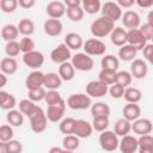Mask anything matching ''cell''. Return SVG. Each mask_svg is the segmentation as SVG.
I'll list each match as a JSON object with an SVG mask.
<instances>
[{
	"mask_svg": "<svg viewBox=\"0 0 153 153\" xmlns=\"http://www.w3.org/2000/svg\"><path fill=\"white\" fill-rule=\"evenodd\" d=\"M127 35H128V44L133 45L137 51L143 50V48L147 45V39L145 38V36L141 33L139 29L128 30Z\"/></svg>",
	"mask_w": 153,
	"mask_h": 153,
	"instance_id": "7c38bea8",
	"label": "cell"
},
{
	"mask_svg": "<svg viewBox=\"0 0 153 153\" xmlns=\"http://www.w3.org/2000/svg\"><path fill=\"white\" fill-rule=\"evenodd\" d=\"M6 120L12 127H22L24 123V115L19 110H10L6 114Z\"/></svg>",
	"mask_w": 153,
	"mask_h": 153,
	"instance_id": "d6a6232c",
	"label": "cell"
},
{
	"mask_svg": "<svg viewBox=\"0 0 153 153\" xmlns=\"http://www.w3.org/2000/svg\"><path fill=\"white\" fill-rule=\"evenodd\" d=\"M131 80H133V75L130 74V72H127V71L117 72L116 84H118V85H121V86H123L126 88V87H128L131 84Z\"/></svg>",
	"mask_w": 153,
	"mask_h": 153,
	"instance_id": "b9f144b4",
	"label": "cell"
},
{
	"mask_svg": "<svg viewBox=\"0 0 153 153\" xmlns=\"http://www.w3.org/2000/svg\"><path fill=\"white\" fill-rule=\"evenodd\" d=\"M151 41H152V44H153V36H152V39Z\"/></svg>",
	"mask_w": 153,
	"mask_h": 153,
	"instance_id": "003e7915",
	"label": "cell"
},
{
	"mask_svg": "<svg viewBox=\"0 0 153 153\" xmlns=\"http://www.w3.org/2000/svg\"><path fill=\"white\" fill-rule=\"evenodd\" d=\"M37 108H38V105H36L35 102H32L30 99H23L19 102V111L23 115H25L26 117H30Z\"/></svg>",
	"mask_w": 153,
	"mask_h": 153,
	"instance_id": "ab89813d",
	"label": "cell"
},
{
	"mask_svg": "<svg viewBox=\"0 0 153 153\" xmlns=\"http://www.w3.org/2000/svg\"><path fill=\"white\" fill-rule=\"evenodd\" d=\"M47 14L53 18V19H60L62 16L66 14L67 7L65 5V2L62 1H50L48 2L47 7H45Z\"/></svg>",
	"mask_w": 153,
	"mask_h": 153,
	"instance_id": "5bb4252c",
	"label": "cell"
},
{
	"mask_svg": "<svg viewBox=\"0 0 153 153\" xmlns=\"http://www.w3.org/2000/svg\"><path fill=\"white\" fill-rule=\"evenodd\" d=\"M0 80H1V82H0V87H5L6 84H7V76H6V74L1 73V74H0Z\"/></svg>",
	"mask_w": 153,
	"mask_h": 153,
	"instance_id": "94428289",
	"label": "cell"
},
{
	"mask_svg": "<svg viewBox=\"0 0 153 153\" xmlns=\"http://www.w3.org/2000/svg\"><path fill=\"white\" fill-rule=\"evenodd\" d=\"M139 153H153V136L151 134L142 135L137 139Z\"/></svg>",
	"mask_w": 153,
	"mask_h": 153,
	"instance_id": "4dcf8cb0",
	"label": "cell"
},
{
	"mask_svg": "<svg viewBox=\"0 0 153 153\" xmlns=\"http://www.w3.org/2000/svg\"><path fill=\"white\" fill-rule=\"evenodd\" d=\"M43 30L44 32L50 36V37H56L59 35H61L62 30H63V26H62V23L60 22V19H47L43 24Z\"/></svg>",
	"mask_w": 153,
	"mask_h": 153,
	"instance_id": "e0dca14e",
	"label": "cell"
},
{
	"mask_svg": "<svg viewBox=\"0 0 153 153\" xmlns=\"http://www.w3.org/2000/svg\"><path fill=\"white\" fill-rule=\"evenodd\" d=\"M72 65L74 66L75 71L90 72L94 67V61L86 53H78L72 56Z\"/></svg>",
	"mask_w": 153,
	"mask_h": 153,
	"instance_id": "5b68a950",
	"label": "cell"
},
{
	"mask_svg": "<svg viewBox=\"0 0 153 153\" xmlns=\"http://www.w3.org/2000/svg\"><path fill=\"white\" fill-rule=\"evenodd\" d=\"M66 102L65 99H62L61 102H59L57 104L54 105H49L48 110H47V117L48 121L50 122H59L62 121V117L66 112Z\"/></svg>",
	"mask_w": 153,
	"mask_h": 153,
	"instance_id": "8fae6325",
	"label": "cell"
},
{
	"mask_svg": "<svg viewBox=\"0 0 153 153\" xmlns=\"http://www.w3.org/2000/svg\"><path fill=\"white\" fill-rule=\"evenodd\" d=\"M18 30H19V33H22L24 37H30L35 32V24L31 19L24 18L19 22Z\"/></svg>",
	"mask_w": 153,
	"mask_h": 153,
	"instance_id": "d590c367",
	"label": "cell"
},
{
	"mask_svg": "<svg viewBox=\"0 0 153 153\" xmlns=\"http://www.w3.org/2000/svg\"><path fill=\"white\" fill-rule=\"evenodd\" d=\"M148 72V67L146 65V62L141 59H135L134 61H131L130 65V74L133 75V78L135 79H143L147 75Z\"/></svg>",
	"mask_w": 153,
	"mask_h": 153,
	"instance_id": "ac0fdd59",
	"label": "cell"
},
{
	"mask_svg": "<svg viewBox=\"0 0 153 153\" xmlns=\"http://www.w3.org/2000/svg\"><path fill=\"white\" fill-rule=\"evenodd\" d=\"M92 131H93L92 123H88L86 120H76L75 129H74L75 136H78L79 139H86L91 136Z\"/></svg>",
	"mask_w": 153,
	"mask_h": 153,
	"instance_id": "ffe728a7",
	"label": "cell"
},
{
	"mask_svg": "<svg viewBox=\"0 0 153 153\" xmlns=\"http://www.w3.org/2000/svg\"><path fill=\"white\" fill-rule=\"evenodd\" d=\"M62 153H74V152H72V151H67V149H65V148H63Z\"/></svg>",
	"mask_w": 153,
	"mask_h": 153,
	"instance_id": "03108f58",
	"label": "cell"
},
{
	"mask_svg": "<svg viewBox=\"0 0 153 153\" xmlns=\"http://www.w3.org/2000/svg\"><path fill=\"white\" fill-rule=\"evenodd\" d=\"M61 84H62V79L59 75V73L50 72V73L45 74L44 85H43L45 88H48V90H57V88L61 87Z\"/></svg>",
	"mask_w": 153,
	"mask_h": 153,
	"instance_id": "d4e9b609",
	"label": "cell"
},
{
	"mask_svg": "<svg viewBox=\"0 0 153 153\" xmlns=\"http://www.w3.org/2000/svg\"><path fill=\"white\" fill-rule=\"evenodd\" d=\"M75 123H76V120L75 118H73V117H66V118H63L60 122L59 129L65 135H72V134H74Z\"/></svg>",
	"mask_w": 153,
	"mask_h": 153,
	"instance_id": "e575fe53",
	"label": "cell"
},
{
	"mask_svg": "<svg viewBox=\"0 0 153 153\" xmlns=\"http://www.w3.org/2000/svg\"><path fill=\"white\" fill-rule=\"evenodd\" d=\"M116 75L117 72L115 71H110V69H102L98 73V80H100L102 82L109 85H114L116 84Z\"/></svg>",
	"mask_w": 153,
	"mask_h": 153,
	"instance_id": "f35d334b",
	"label": "cell"
},
{
	"mask_svg": "<svg viewBox=\"0 0 153 153\" xmlns=\"http://www.w3.org/2000/svg\"><path fill=\"white\" fill-rule=\"evenodd\" d=\"M139 30L141 31V33L145 36V38H146L147 41H148V39H152V36H153V27H152L148 23L141 25Z\"/></svg>",
	"mask_w": 153,
	"mask_h": 153,
	"instance_id": "db71d44e",
	"label": "cell"
},
{
	"mask_svg": "<svg viewBox=\"0 0 153 153\" xmlns=\"http://www.w3.org/2000/svg\"><path fill=\"white\" fill-rule=\"evenodd\" d=\"M62 99H63V98H62V96L60 94V92H59L57 90H48L47 93H45V98H44V100H45V103L48 104V106H49V105L57 104V103L61 102Z\"/></svg>",
	"mask_w": 153,
	"mask_h": 153,
	"instance_id": "bcb514c9",
	"label": "cell"
},
{
	"mask_svg": "<svg viewBox=\"0 0 153 153\" xmlns=\"http://www.w3.org/2000/svg\"><path fill=\"white\" fill-rule=\"evenodd\" d=\"M62 146H63L65 149L74 152V151H76V149L79 148V146H80V140H79V137L75 136L74 134H72V135H66V136L63 137V140H62Z\"/></svg>",
	"mask_w": 153,
	"mask_h": 153,
	"instance_id": "74e56055",
	"label": "cell"
},
{
	"mask_svg": "<svg viewBox=\"0 0 153 153\" xmlns=\"http://www.w3.org/2000/svg\"><path fill=\"white\" fill-rule=\"evenodd\" d=\"M23 62L26 67L37 71L44 62V55L38 50H33L23 55Z\"/></svg>",
	"mask_w": 153,
	"mask_h": 153,
	"instance_id": "30bf717a",
	"label": "cell"
},
{
	"mask_svg": "<svg viewBox=\"0 0 153 153\" xmlns=\"http://www.w3.org/2000/svg\"><path fill=\"white\" fill-rule=\"evenodd\" d=\"M30 120V127H31V130L36 134H39V133H43L45 129H47V126H48V117H47V112H44V110L38 106L33 114L29 117Z\"/></svg>",
	"mask_w": 153,
	"mask_h": 153,
	"instance_id": "7a4b0ae2",
	"label": "cell"
},
{
	"mask_svg": "<svg viewBox=\"0 0 153 153\" xmlns=\"http://www.w3.org/2000/svg\"><path fill=\"white\" fill-rule=\"evenodd\" d=\"M142 53H143V57H146V60H147L151 65H153V44H152V43L147 44V45L143 48Z\"/></svg>",
	"mask_w": 153,
	"mask_h": 153,
	"instance_id": "11a10c76",
	"label": "cell"
},
{
	"mask_svg": "<svg viewBox=\"0 0 153 153\" xmlns=\"http://www.w3.org/2000/svg\"><path fill=\"white\" fill-rule=\"evenodd\" d=\"M82 49H84V53H86L90 56H100L105 54L106 45L103 41L98 38H90V39H86V42H84Z\"/></svg>",
	"mask_w": 153,
	"mask_h": 153,
	"instance_id": "8992f818",
	"label": "cell"
},
{
	"mask_svg": "<svg viewBox=\"0 0 153 153\" xmlns=\"http://www.w3.org/2000/svg\"><path fill=\"white\" fill-rule=\"evenodd\" d=\"M20 51H22V50H20V44H19V42H17V41L7 42L6 45H5V53H6V55H7L8 57H13V59H14L16 56L19 55Z\"/></svg>",
	"mask_w": 153,
	"mask_h": 153,
	"instance_id": "ee69618b",
	"label": "cell"
},
{
	"mask_svg": "<svg viewBox=\"0 0 153 153\" xmlns=\"http://www.w3.org/2000/svg\"><path fill=\"white\" fill-rule=\"evenodd\" d=\"M18 5L22 8H31L32 6H35V0H18Z\"/></svg>",
	"mask_w": 153,
	"mask_h": 153,
	"instance_id": "6f0895ef",
	"label": "cell"
},
{
	"mask_svg": "<svg viewBox=\"0 0 153 153\" xmlns=\"http://www.w3.org/2000/svg\"><path fill=\"white\" fill-rule=\"evenodd\" d=\"M7 153H22L23 152V145L18 140H11L8 142H5Z\"/></svg>",
	"mask_w": 153,
	"mask_h": 153,
	"instance_id": "816d5d0a",
	"label": "cell"
},
{
	"mask_svg": "<svg viewBox=\"0 0 153 153\" xmlns=\"http://www.w3.org/2000/svg\"><path fill=\"white\" fill-rule=\"evenodd\" d=\"M147 23L153 27V10L149 11V13L147 14Z\"/></svg>",
	"mask_w": 153,
	"mask_h": 153,
	"instance_id": "6125c7cd",
	"label": "cell"
},
{
	"mask_svg": "<svg viewBox=\"0 0 153 153\" xmlns=\"http://www.w3.org/2000/svg\"><path fill=\"white\" fill-rule=\"evenodd\" d=\"M18 35H19V30H18V26L13 25V24H6L2 26L1 29V37L4 41L6 42H12V41H16L18 38Z\"/></svg>",
	"mask_w": 153,
	"mask_h": 153,
	"instance_id": "83f0119b",
	"label": "cell"
},
{
	"mask_svg": "<svg viewBox=\"0 0 153 153\" xmlns=\"http://www.w3.org/2000/svg\"><path fill=\"white\" fill-rule=\"evenodd\" d=\"M102 65V69H110V71H115L117 72L118 67H120V61L115 55H104V57L100 61Z\"/></svg>",
	"mask_w": 153,
	"mask_h": 153,
	"instance_id": "836d02e7",
	"label": "cell"
},
{
	"mask_svg": "<svg viewBox=\"0 0 153 153\" xmlns=\"http://www.w3.org/2000/svg\"><path fill=\"white\" fill-rule=\"evenodd\" d=\"M17 105V100H16V97L4 90L0 91V108L2 110H13L14 106Z\"/></svg>",
	"mask_w": 153,
	"mask_h": 153,
	"instance_id": "cb8c5ba5",
	"label": "cell"
},
{
	"mask_svg": "<svg viewBox=\"0 0 153 153\" xmlns=\"http://www.w3.org/2000/svg\"><path fill=\"white\" fill-rule=\"evenodd\" d=\"M65 5L67 8H71V7H80L82 5V1L80 0H65Z\"/></svg>",
	"mask_w": 153,
	"mask_h": 153,
	"instance_id": "680465c9",
	"label": "cell"
},
{
	"mask_svg": "<svg viewBox=\"0 0 153 153\" xmlns=\"http://www.w3.org/2000/svg\"><path fill=\"white\" fill-rule=\"evenodd\" d=\"M90 29H91L92 36L94 38L99 39V38H103V37H105L112 32V30L115 29V23L102 16V17H99L92 22Z\"/></svg>",
	"mask_w": 153,
	"mask_h": 153,
	"instance_id": "6da1fadb",
	"label": "cell"
},
{
	"mask_svg": "<svg viewBox=\"0 0 153 153\" xmlns=\"http://www.w3.org/2000/svg\"><path fill=\"white\" fill-rule=\"evenodd\" d=\"M117 2V5L121 7V8H129V7H131L133 5H135L136 4V1L135 0H117L116 1Z\"/></svg>",
	"mask_w": 153,
	"mask_h": 153,
	"instance_id": "9f6ffc18",
	"label": "cell"
},
{
	"mask_svg": "<svg viewBox=\"0 0 153 153\" xmlns=\"http://www.w3.org/2000/svg\"><path fill=\"white\" fill-rule=\"evenodd\" d=\"M123 98L127 100V103H134L137 104L142 99V93L139 88L136 87H127L124 91Z\"/></svg>",
	"mask_w": 153,
	"mask_h": 153,
	"instance_id": "8d00e7d4",
	"label": "cell"
},
{
	"mask_svg": "<svg viewBox=\"0 0 153 153\" xmlns=\"http://www.w3.org/2000/svg\"><path fill=\"white\" fill-rule=\"evenodd\" d=\"M84 13H85V11L82 10L81 6L80 7H71V8H67V11H66L67 17L72 22H80L84 18Z\"/></svg>",
	"mask_w": 153,
	"mask_h": 153,
	"instance_id": "7bdbcfd3",
	"label": "cell"
},
{
	"mask_svg": "<svg viewBox=\"0 0 153 153\" xmlns=\"http://www.w3.org/2000/svg\"><path fill=\"white\" fill-rule=\"evenodd\" d=\"M19 44H20V50H22V53H24V54L35 50V42H33V39L30 38V37H23V38L20 39Z\"/></svg>",
	"mask_w": 153,
	"mask_h": 153,
	"instance_id": "f907efd6",
	"label": "cell"
},
{
	"mask_svg": "<svg viewBox=\"0 0 153 153\" xmlns=\"http://www.w3.org/2000/svg\"><path fill=\"white\" fill-rule=\"evenodd\" d=\"M50 59L53 62L55 63H59V65H62L65 62H68L69 59H72V55H71V49L65 44V43H61L59 44L56 48H54L50 53Z\"/></svg>",
	"mask_w": 153,
	"mask_h": 153,
	"instance_id": "9c48e42d",
	"label": "cell"
},
{
	"mask_svg": "<svg viewBox=\"0 0 153 153\" xmlns=\"http://www.w3.org/2000/svg\"><path fill=\"white\" fill-rule=\"evenodd\" d=\"M45 93L47 91L44 90V87H38L35 90H30L27 92V96H29V99L32 102H41L45 98Z\"/></svg>",
	"mask_w": 153,
	"mask_h": 153,
	"instance_id": "c3c4849f",
	"label": "cell"
},
{
	"mask_svg": "<svg viewBox=\"0 0 153 153\" xmlns=\"http://www.w3.org/2000/svg\"><path fill=\"white\" fill-rule=\"evenodd\" d=\"M67 106L72 110H86L92 106V99L86 93H74L68 97Z\"/></svg>",
	"mask_w": 153,
	"mask_h": 153,
	"instance_id": "3957f363",
	"label": "cell"
},
{
	"mask_svg": "<svg viewBox=\"0 0 153 153\" xmlns=\"http://www.w3.org/2000/svg\"><path fill=\"white\" fill-rule=\"evenodd\" d=\"M122 24L124 27H127L129 30L137 29L140 26V16L135 11L128 10L122 16Z\"/></svg>",
	"mask_w": 153,
	"mask_h": 153,
	"instance_id": "d6986e66",
	"label": "cell"
},
{
	"mask_svg": "<svg viewBox=\"0 0 153 153\" xmlns=\"http://www.w3.org/2000/svg\"><path fill=\"white\" fill-rule=\"evenodd\" d=\"M85 90H86V94L90 96L91 98H100V97H104L109 92L108 85L102 82L100 80H92V81H90L86 85Z\"/></svg>",
	"mask_w": 153,
	"mask_h": 153,
	"instance_id": "ba28073f",
	"label": "cell"
},
{
	"mask_svg": "<svg viewBox=\"0 0 153 153\" xmlns=\"http://www.w3.org/2000/svg\"><path fill=\"white\" fill-rule=\"evenodd\" d=\"M99 145H100L103 151H105V152H114L120 146L118 136L112 130H104L99 135Z\"/></svg>",
	"mask_w": 153,
	"mask_h": 153,
	"instance_id": "277c9868",
	"label": "cell"
},
{
	"mask_svg": "<svg viewBox=\"0 0 153 153\" xmlns=\"http://www.w3.org/2000/svg\"><path fill=\"white\" fill-rule=\"evenodd\" d=\"M59 75L63 81H71L75 75V68L72 62H65L59 67Z\"/></svg>",
	"mask_w": 153,
	"mask_h": 153,
	"instance_id": "f546056e",
	"label": "cell"
},
{
	"mask_svg": "<svg viewBox=\"0 0 153 153\" xmlns=\"http://www.w3.org/2000/svg\"><path fill=\"white\" fill-rule=\"evenodd\" d=\"M136 5L143 8H148L153 6V0H136Z\"/></svg>",
	"mask_w": 153,
	"mask_h": 153,
	"instance_id": "91938a15",
	"label": "cell"
},
{
	"mask_svg": "<svg viewBox=\"0 0 153 153\" xmlns=\"http://www.w3.org/2000/svg\"><path fill=\"white\" fill-rule=\"evenodd\" d=\"M0 69L1 73L6 75H12L18 69V62L13 57H4L0 62Z\"/></svg>",
	"mask_w": 153,
	"mask_h": 153,
	"instance_id": "4316f807",
	"label": "cell"
},
{
	"mask_svg": "<svg viewBox=\"0 0 153 153\" xmlns=\"http://www.w3.org/2000/svg\"><path fill=\"white\" fill-rule=\"evenodd\" d=\"M131 130L140 136L151 134L153 130V123L148 118H139L131 123Z\"/></svg>",
	"mask_w": 153,
	"mask_h": 153,
	"instance_id": "9a60e30c",
	"label": "cell"
},
{
	"mask_svg": "<svg viewBox=\"0 0 153 153\" xmlns=\"http://www.w3.org/2000/svg\"><path fill=\"white\" fill-rule=\"evenodd\" d=\"M124 91H126V88H124L123 86L118 85V84H114V85H111L110 88H109V93H110V96H111L114 99H120V98H122V97L124 96Z\"/></svg>",
	"mask_w": 153,
	"mask_h": 153,
	"instance_id": "f5cc1de1",
	"label": "cell"
},
{
	"mask_svg": "<svg viewBox=\"0 0 153 153\" xmlns=\"http://www.w3.org/2000/svg\"><path fill=\"white\" fill-rule=\"evenodd\" d=\"M69 49H74L78 50L80 48L84 47V39L82 37L76 33V32H69L65 36V42H63Z\"/></svg>",
	"mask_w": 153,
	"mask_h": 153,
	"instance_id": "603a6c76",
	"label": "cell"
},
{
	"mask_svg": "<svg viewBox=\"0 0 153 153\" xmlns=\"http://www.w3.org/2000/svg\"><path fill=\"white\" fill-rule=\"evenodd\" d=\"M136 54H137V50L128 43L126 45L121 47L118 50V57L122 61H134L136 57Z\"/></svg>",
	"mask_w": 153,
	"mask_h": 153,
	"instance_id": "1f68e13d",
	"label": "cell"
},
{
	"mask_svg": "<svg viewBox=\"0 0 153 153\" xmlns=\"http://www.w3.org/2000/svg\"><path fill=\"white\" fill-rule=\"evenodd\" d=\"M13 129L10 124H2L0 127V141L1 142H8L13 139Z\"/></svg>",
	"mask_w": 153,
	"mask_h": 153,
	"instance_id": "7dc6e473",
	"label": "cell"
},
{
	"mask_svg": "<svg viewBox=\"0 0 153 153\" xmlns=\"http://www.w3.org/2000/svg\"><path fill=\"white\" fill-rule=\"evenodd\" d=\"M102 16L110 19L111 22H117L118 19H122V8L117 5V2L114 1H106L102 5Z\"/></svg>",
	"mask_w": 153,
	"mask_h": 153,
	"instance_id": "52a82bcc",
	"label": "cell"
},
{
	"mask_svg": "<svg viewBox=\"0 0 153 153\" xmlns=\"http://www.w3.org/2000/svg\"><path fill=\"white\" fill-rule=\"evenodd\" d=\"M62 148H60V147H51L50 149H49V153H62Z\"/></svg>",
	"mask_w": 153,
	"mask_h": 153,
	"instance_id": "be15d7a7",
	"label": "cell"
},
{
	"mask_svg": "<svg viewBox=\"0 0 153 153\" xmlns=\"http://www.w3.org/2000/svg\"><path fill=\"white\" fill-rule=\"evenodd\" d=\"M91 115L93 118L97 117H109L110 106L104 102H96L91 106Z\"/></svg>",
	"mask_w": 153,
	"mask_h": 153,
	"instance_id": "484cf974",
	"label": "cell"
},
{
	"mask_svg": "<svg viewBox=\"0 0 153 153\" xmlns=\"http://www.w3.org/2000/svg\"><path fill=\"white\" fill-rule=\"evenodd\" d=\"M110 41L116 47H123L128 43V35H127V31L121 27V26H116L112 32L110 33Z\"/></svg>",
	"mask_w": 153,
	"mask_h": 153,
	"instance_id": "44dd1931",
	"label": "cell"
},
{
	"mask_svg": "<svg viewBox=\"0 0 153 153\" xmlns=\"http://www.w3.org/2000/svg\"><path fill=\"white\" fill-rule=\"evenodd\" d=\"M109 124H110L109 117H97V118H93V121H92L93 130L99 131V133H102L104 130H108Z\"/></svg>",
	"mask_w": 153,
	"mask_h": 153,
	"instance_id": "f6af8a7d",
	"label": "cell"
},
{
	"mask_svg": "<svg viewBox=\"0 0 153 153\" xmlns=\"http://www.w3.org/2000/svg\"><path fill=\"white\" fill-rule=\"evenodd\" d=\"M44 76H45V74L42 73L41 71H38V69L37 71H32L26 76V80H25V86H26L27 91L35 90V88H38V87H43Z\"/></svg>",
	"mask_w": 153,
	"mask_h": 153,
	"instance_id": "4fadbf2b",
	"label": "cell"
},
{
	"mask_svg": "<svg viewBox=\"0 0 153 153\" xmlns=\"http://www.w3.org/2000/svg\"><path fill=\"white\" fill-rule=\"evenodd\" d=\"M18 1L17 0H1L0 1V8L4 13H12L17 10Z\"/></svg>",
	"mask_w": 153,
	"mask_h": 153,
	"instance_id": "681fc988",
	"label": "cell"
},
{
	"mask_svg": "<svg viewBox=\"0 0 153 153\" xmlns=\"http://www.w3.org/2000/svg\"><path fill=\"white\" fill-rule=\"evenodd\" d=\"M81 6L82 10L88 14H96L102 10V4L99 0H84Z\"/></svg>",
	"mask_w": 153,
	"mask_h": 153,
	"instance_id": "60d3db41",
	"label": "cell"
},
{
	"mask_svg": "<svg viewBox=\"0 0 153 153\" xmlns=\"http://www.w3.org/2000/svg\"><path fill=\"white\" fill-rule=\"evenodd\" d=\"M118 148L121 153H135L139 149V141L133 135H126L120 141Z\"/></svg>",
	"mask_w": 153,
	"mask_h": 153,
	"instance_id": "2e32d148",
	"label": "cell"
},
{
	"mask_svg": "<svg viewBox=\"0 0 153 153\" xmlns=\"http://www.w3.org/2000/svg\"><path fill=\"white\" fill-rule=\"evenodd\" d=\"M131 130V122H129L126 118H120L116 121L114 126V131L117 136H126L129 135V131Z\"/></svg>",
	"mask_w": 153,
	"mask_h": 153,
	"instance_id": "f1b7e54d",
	"label": "cell"
},
{
	"mask_svg": "<svg viewBox=\"0 0 153 153\" xmlns=\"http://www.w3.org/2000/svg\"><path fill=\"white\" fill-rule=\"evenodd\" d=\"M0 153H7V149H6L5 142H0Z\"/></svg>",
	"mask_w": 153,
	"mask_h": 153,
	"instance_id": "e7e4bbea",
	"label": "cell"
},
{
	"mask_svg": "<svg viewBox=\"0 0 153 153\" xmlns=\"http://www.w3.org/2000/svg\"><path fill=\"white\" fill-rule=\"evenodd\" d=\"M122 114H123V118L128 120L129 122H134V121H136V120L140 118V115H141V108H140L137 104H134V103H127V104L123 106Z\"/></svg>",
	"mask_w": 153,
	"mask_h": 153,
	"instance_id": "7402d4cb",
	"label": "cell"
}]
</instances>
